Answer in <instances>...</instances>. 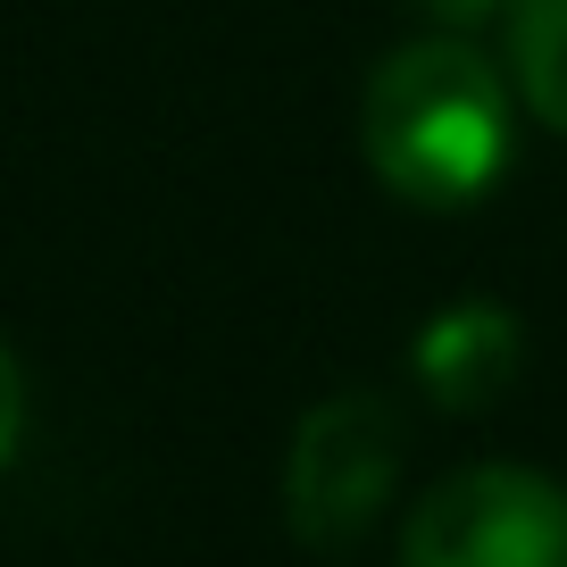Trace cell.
Segmentation results:
<instances>
[{"instance_id": "cell-1", "label": "cell", "mask_w": 567, "mask_h": 567, "mask_svg": "<svg viewBox=\"0 0 567 567\" xmlns=\"http://www.w3.org/2000/svg\"><path fill=\"white\" fill-rule=\"evenodd\" d=\"M359 151L409 209H467L509 167V84L460 34H417L368 75Z\"/></svg>"}, {"instance_id": "cell-3", "label": "cell", "mask_w": 567, "mask_h": 567, "mask_svg": "<svg viewBox=\"0 0 567 567\" xmlns=\"http://www.w3.org/2000/svg\"><path fill=\"white\" fill-rule=\"evenodd\" d=\"M401 567H567V493L534 467H460L409 509Z\"/></svg>"}, {"instance_id": "cell-6", "label": "cell", "mask_w": 567, "mask_h": 567, "mask_svg": "<svg viewBox=\"0 0 567 567\" xmlns=\"http://www.w3.org/2000/svg\"><path fill=\"white\" fill-rule=\"evenodd\" d=\"M18 443H25V375L9 359V342H0V467L18 460Z\"/></svg>"}, {"instance_id": "cell-2", "label": "cell", "mask_w": 567, "mask_h": 567, "mask_svg": "<svg viewBox=\"0 0 567 567\" xmlns=\"http://www.w3.org/2000/svg\"><path fill=\"white\" fill-rule=\"evenodd\" d=\"M401 476V417L384 392H334L292 425L284 451V526L309 550H351L384 517Z\"/></svg>"}, {"instance_id": "cell-4", "label": "cell", "mask_w": 567, "mask_h": 567, "mask_svg": "<svg viewBox=\"0 0 567 567\" xmlns=\"http://www.w3.org/2000/svg\"><path fill=\"white\" fill-rule=\"evenodd\" d=\"M417 384L434 392L443 409H493L501 392L517 384V368H526V334H517V318L501 301H460L443 309V318L417 334Z\"/></svg>"}, {"instance_id": "cell-5", "label": "cell", "mask_w": 567, "mask_h": 567, "mask_svg": "<svg viewBox=\"0 0 567 567\" xmlns=\"http://www.w3.org/2000/svg\"><path fill=\"white\" fill-rule=\"evenodd\" d=\"M509 75H517V101L567 134V0H517Z\"/></svg>"}]
</instances>
